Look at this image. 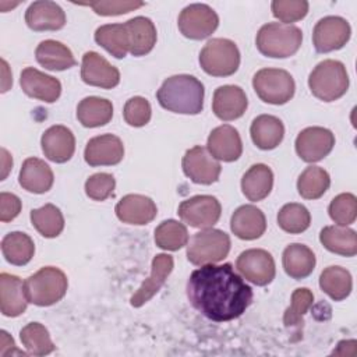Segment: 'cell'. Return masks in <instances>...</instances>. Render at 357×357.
Wrapping results in <instances>:
<instances>
[{
	"label": "cell",
	"mask_w": 357,
	"mask_h": 357,
	"mask_svg": "<svg viewBox=\"0 0 357 357\" xmlns=\"http://www.w3.org/2000/svg\"><path fill=\"white\" fill-rule=\"evenodd\" d=\"M322 245L335 254L353 257L357 252V234L346 226H326L319 233Z\"/></svg>",
	"instance_id": "obj_33"
},
{
	"label": "cell",
	"mask_w": 357,
	"mask_h": 357,
	"mask_svg": "<svg viewBox=\"0 0 357 357\" xmlns=\"http://www.w3.org/2000/svg\"><path fill=\"white\" fill-rule=\"evenodd\" d=\"M1 73H3V82H1V92H6L8 91V88L11 86L13 84V78H11V74L10 70H8V64L6 60H1Z\"/></svg>",
	"instance_id": "obj_50"
},
{
	"label": "cell",
	"mask_w": 357,
	"mask_h": 357,
	"mask_svg": "<svg viewBox=\"0 0 357 357\" xmlns=\"http://www.w3.org/2000/svg\"><path fill=\"white\" fill-rule=\"evenodd\" d=\"M308 86L312 95L324 102H333L342 98L349 88V75L344 64L332 59L321 61L311 71Z\"/></svg>",
	"instance_id": "obj_5"
},
{
	"label": "cell",
	"mask_w": 357,
	"mask_h": 357,
	"mask_svg": "<svg viewBox=\"0 0 357 357\" xmlns=\"http://www.w3.org/2000/svg\"><path fill=\"white\" fill-rule=\"evenodd\" d=\"M81 78L85 84L112 89L120 82L119 70L96 52H86L82 56Z\"/></svg>",
	"instance_id": "obj_15"
},
{
	"label": "cell",
	"mask_w": 357,
	"mask_h": 357,
	"mask_svg": "<svg viewBox=\"0 0 357 357\" xmlns=\"http://www.w3.org/2000/svg\"><path fill=\"white\" fill-rule=\"evenodd\" d=\"M252 142L264 151L276 148L284 135L283 123L271 114H261L255 117L250 127Z\"/></svg>",
	"instance_id": "obj_28"
},
{
	"label": "cell",
	"mask_w": 357,
	"mask_h": 357,
	"mask_svg": "<svg viewBox=\"0 0 357 357\" xmlns=\"http://www.w3.org/2000/svg\"><path fill=\"white\" fill-rule=\"evenodd\" d=\"M26 304L24 282L15 275L3 272L0 275V310L3 315L18 317L25 311Z\"/></svg>",
	"instance_id": "obj_27"
},
{
	"label": "cell",
	"mask_w": 357,
	"mask_h": 357,
	"mask_svg": "<svg viewBox=\"0 0 357 357\" xmlns=\"http://www.w3.org/2000/svg\"><path fill=\"white\" fill-rule=\"evenodd\" d=\"M311 215L301 204H286L278 213V225L290 234H298L310 227Z\"/></svg>",
	"instance_id": "obj_41"
},
{
	"label": "cell",
	"mask_w": 357,
	"mask_h": 357,
	"mask_svg": "<svg viewBox=\"0 0 357 357\" xmlns=\"http://www.w3.org/2000/svg\"><path fill=\"white\" fill-rule=\"evenodd\" d=\"M1 252L7 262L22 266L32 259L35 245L28 234L22 231H11L1 240Z\"/></svg>",
	"instance_id": "obj_34"
},
{
	"label": "cell",
	"mask_w": 357,
	"mask_h": 357,
	"mask_svg": "<svg viewBox=\"0 0 357 357\" xmlns=\"http://www.w3.org/2000/svg\"><path fill=\"white\" fill-rule=\"evenodd\" d=\"M329 216L337 226H349L357 216V199L350 192L339 194L329 204Z\"/></svg>",
	"instance_id": "obj_43"
},
{
	"label": "cell",
	"mask_w": 357,
	"mask_h": 357,
	"mask_svg": "<svg viewBox=\"0 0 357 357\" xmlns=\"http://www.w3.org/2000/svg\"><path fill=\"white\" fill-rule=\"evenodd\" d=\"M230 229L241 240H255L265 233L266 219L257 206L243 205L231 215Z\"/></svg>",
	"instance_id": "obj_24"
},
{
	"label": "cell",
	"mask_w": 357,
	"mask_h": 357,
	"mask_svg": "<svg viewBox=\"0 0 357 357\" xmlns=\"http://www.w3.org/2000/svg\"><path fill=\"white\" fill-rule=\"evenodd\" d=\"M308 7V1L305 0H275L271 4L273 17L282 24H290L304 18Z\"/></svg>",
	"instance_id": "obj_44"
},
{
	"label": "cell",
	"mask_w": 357,
	"mask_h": 357,
	"mask_svg": "<svg viewBox=\"0 0 357 357\" xmlns=\"http://www.w3.org/2000/svg\"><path fill=\"white\" fill-rule=\"evenodd\" d=\"M312 301H314V294L310 289L307 287L296 289L291 294V303L283 315L284 326L286 328L300 326L303 324V317L308 311V308L312 305Z\"/></svg>",
	"instance_id": "obj_42"
},
{
	"label": "cell",
	"mask_w": 357,
	"mask_h": 357,
	"mask_svg": "<svg viewBox=\"0 0 357 357\" xmlns=\"http://www.w3.org/2000/svg\"><path fill=\"white\" fill-rule=\"evenodd\" d=\"M208 151L216 160L234 162L241 156L243 144L237 130L229 124H223L212 130L208 137Z\"/></svg>",
	"instance_id": "obj_20"
},
{
	"label": "cell",
	"mask_w": 357,
	"mask_h": 357,
	"mask_svg": "<svg viewBox=\"0 0 357 357\" xmlns=\"http://www.w3.org/2000/svg\"><path fill=\"white\" fill-rule=\"evenodd\" d=\"M220 202L212 195H195L178 205L180 219L197 229H209L220 218Z\"/></svg>",
	"instance_id": "obj_10"
},
{
	"label": "cell",
	"mask_w": 357,
	"mask_h": 357,
	"mask_svg": "<svg viewBox=\"0 0 357 357\" xmlns=\"http://www.w3.org/2000/svg\"><path fill=\"white\" fill-rule=\"evenodd\" d=\"M95 42L105 47L116 59L128 53V38L124 24H106L95 31Z\"/></svg>",
	"instance_id": "obj_36"
},
{
	"label": "cell",
	"mask_w": 357,
	"mask_h": 357,
	"mask_svg": "<svg viewBox=\"0 0 357 357\" xmlns=\"http://www.w3.org/2000/svg\"><path fill=\"white\" fill-rule=\"evenodd\" d=\"M93 8V11L99 15L110 17V15H120V14H127L130 11H134L139 7H142L145 3L142 1H89L86 3Z\"/></svg>",
	"instance_id": "obj_47"
},
{
	"label": "cell",
	"mask_w": 357,
	"mask_h": 357,
	"mask_svg": "<svg viewBox=\"0 0 357 357\" xmlns=\"http://www.w3.org/2000/svg\"><path fill=\"white\" fill-rule=\"evenodd\" d=\"M45 156L54 163H64L71 159L75 151V138L70 128L64 126H52L40 139Z\"/></svg>",
	"instance_id": "obj_19"
},
{
	"label": "cell",
	"mask_w": 357,
	"mask_h": 357,
	"mask_svg": "<svg viewBox=\"0 0 357 357\" xmlns=\"http://www.w3.org/2000/svg\"><path fill=\"white\" fill-rule=\"evenodd\" d=\"M21 211V199L11 192L0 194V220L10 222L18 216Z\"/></svg>",
	"instance_id": "obj_48"
},
{
	"label": "cell",
	"mask_w": 357,
	"mask_h": 357,
	"mask_svg": "<svg viewBox=\"0 0 357 357\" xmlns=\"http://www.w3.org/2000/svg\"><path fill=\"white\" fill-rule=\"evenodd\" d=\"M319 286L332 300H344L353 287L351 275L342 266H328L319 276Z\"/></svg>",
	"instance_id": "obj_35"
},
{
	"label": "cell",
	"mask_w": 357,
	"mask_h": 357,
	"mask_svg": "<svg viewBox=\"0 0 357 357\" xmlns=\"http://www.w3.org/2000/svg\"><path fill=\"white\" fill-rule=\"evenodd\" d=\"M248 106L245 92L237 85H223L215 89L212 109L218 119L231 121L241 117Z\"/></svg>",
	"instance_id": "obj_18"
},
{
	"label": "cell",
	"mask_w": 357,
	"mask_h": 357,
	"mask_svg": "<svg viewBox=\"0 0 357 357\" xmlns=\"http://www.w3.org/2000/svg\"><path fill=\"white\" fill-rule=\"evenodd\" d=\"M1 166H3L1 180H4L6 176H7V173H8V170H10L11 166H13V159H11V156L8 155V152H7L4 148L1 149Z\"/></svg>",
	"instance_id": "obj_51"
},
{
	"label": "cell",
	"mask_w": 357,
	"mask_h": 357,
	"mask_svg": "<svg viewBox=\"0 0 357 357\" xmlns=\"http://www.w3.org/2000/svg\"><path fill=\"white\" fill-rule=\"evenodd\" d=\"M303 32L291 24L269 22L261 26L257 33V47L268 57L284 59L293 56L301 46Z\"/></svg>",
	"instance_id": "obj_3"
},
{
	"label": "cell",
	"mask_w": 357,
	"mask_h": 357,
	"mask_svg": "<svg viewBox=\"0 0 357 357\" xmlns=\"http://www.w3.org/2000/svg\"><path fill=\"white\" fill-rule=\"evenodd\" d=\"M128 38V53L132 56L148 54L156 43V28L146 17H134L124 22Z\"/></svg>",
	"instance_id": "obj_25"
},
{
	"label": "cell",
	"mask_w": 357,
	"mask_h": 357,
	"mask_svg": "<svg viewBox=\"0 0 357 357\" xmlns=\"http://www.w3.org/2000/svg\"><path fill=\"white\" fill-rule=\"evenodd\" d=\"M335 145V135L324 127H307L296 138L297 155L308 163L324 159Z\"/></svg>",
	"instance_id": "obj_14"
},
{
	"label": "cell",
	"mask_w": 357,
	"mask_h": 357,
	"mask_svg": "<svg viewBox=\"0 0 357 357\" xmlns=\"http://www.w3.org/2000/svg\"><path fill=\"white\" fill-rule=\"evenodd\" d=\"M156 213V204L141 194H128L116 205L117 218L128 225H146L155 219Z\"/></svg>",
	"instance_id": "obj_23"
},
{
	"label": "cell",
	"mask_w": 357,
	"mask_h": 357,
	"mask_svg": "<svg viewBox=\"0 0 357 357\" xmlns=\"http://www.w3.org/2000/svg\"><path fill=\"white\" fill-rule=\"evenodd\" d=\"M230 237L219 229H204L192 236L187 247V258L194 265L215 264L227 257Z\"/></svg>",
	"instance_id": "obj_7"
},
{
	"label": "cell",
	"mask_w": 357,
	"mask_h": 357,
	"mask_svg": "<svg viewBox=\"0 0 357 357\" xmlns=\"http://www.w3.org/2000/svg\"><path fill=\"white\" fill-rule=\"evenodd\" d=\"M205 89L194 75L178 74L163 81L156 92L159 105L173 113L198 114L204 107Z\"/></svg>",
	"instance_id": "obj_2"
},
{
	"label": "cell",
	"mask_w": 357,
	"mask_h": 357,
	"mask_svg": "<svg viewBox=\"0 0 357 357\" xmlns=\"http://www.w3.org/2000/svg\"><path fill=\"white\" fill-rule=\"evenodd\" d=\"M252 86L261 100L271 105L287 103L296 89L293 77L282 68H262L252 78Z\"/></svg>",
	"instance_id": "obj_8"
},
{
	"label": "cell",
	"mask_w": 357,
	"mask_h": 357,
	"mask_svg": "<svg viewBox=\"0 0 357 357\" xmlns=\"http://www.w3.org/2000/svg\"><path fill=\"white\" fill-rule=\"evenodd\" d=\"M315 262L314 252L304 244L293 243L283 251V268L296 280L310 276L315 268Z\"/></svg>",
	"instance_id": "obj_31"
},
{
	"label": "cell",
	"mask_w": 357,
	"mask_h": 357,
	"mask_svg": "<svg viewBox=\"0 0 357 357\" xmlns=\"http://www.w3.org/2000/svg\"><path fill=\"white\" fill-rule=\"evenodd\" d=\"M20 184L24 190L33 194H43L53 185V172L47 163L38 158L24 160L20 170Z\"/></svg>",
	"instance_id": "obj_26"
},
{
	"label": "cell",
	"mask_w": 357,
	"mask_h": 357,
	"mask_svg": "<svg viewBox=\"0 0 357 357\" xmlns=\"http://www.w3.org/2000/svg\"><path fill=\"white\" fill-rule=\"evenodd\" d=\"M199 64L209 75L229 77L234 74L240 66L238 47L230 39H211L199 53Z\"/></svg>",
	"instance_id": "obj_6"
},
{
	"label": "cell",
	"mask_w": 357,
	"mask_h": 357,
	"mask_svg": "<svg viewBox=\"0 0 357 357\" xmlns=\"http://www.w3.org/2000/svg\"><path fill=\"white\" fill-rule=\"evenodd\" d=\"M38 63L52 71H63L75 66V59L73 52L57 40H43L38 45L35 50Z\"/></svg>",
	"instance_id": "obj_29"
},
{
	"label": "cell",
	"mask_w": 357,
	"mask_h": 357,
	"mask_svg": "<svg viewBox=\"0 0 357 357\" xmlns=\"http://www.w3.org/2000/svg\"><path fill=\"white\" fill-rule=\"evenodd\" d=\"M155 243L162 250L177 251L188 243L187 227L173 219L165 220L155 229Z\"/></svg>",
	"instance_id": "obj_39"
},
{
	"label": "cell",
	"mask_w": 357,
	"mask_h": 357,
	"mask_svg": "<svg viewBox=\"0 0 357 357\" xmlns=\"http://www.w3.org/2000/svg\"><path fill=\"white\" fill-rule=\"evenodd\" d=\"M11 353L13 354H18V356H26L24 351L18 350L14 344V340L13 337H10V335L6 332V331H1V340H0V354L3 357L8 356Z\"/></svg>",
	"instance_id": "obj_49"
},
{
	"label": "cell",
	"mask_w": 357,
	"mask_h": 357,
	"mask_svg": "<svg viewBox=\"0 0 357 357\" xmlns=\"http://www.w3.org/2000/svg\"><path fill=\"white\" fill-rule=\"evenodd\" d=\"M273 185V173L264 163L252 165L241 178L243 194L252 202L266 198Z\"/></svg>",
	"instance_id": "obj_30"
},
{
	"label": "cell",
	"mask_w": 357,
	"mask_h": 357,
	"mask_svg": "<svg viewBox=\"0 0 357 357\" xmlns=\"http://www.w3.org/2000/svg\"><path fill=\"white\" fill-rule=\"evenodd\" d=\"M124 145L113 134H103L88 141L84 158L89 166H112L123 160Z\"/></svg>",
	"instance_id": "obj_16"
},
{
	"label": "cell",
	"mask_w": 357,
	"mask_h": 357,
	"mask_svg": "<svg viewBox=\"0 0 357 357\" xmlns=\"http://www.w3.org/2000/svg\"><path fill=\"white\" fill-rule=\"evenodd\" d=\"M31 222L33 227L47 238L57 237L64 229V218L60 209L53 204H46L31 211Z\"/></svg>",
	"instance_id": "obj_38"
},
{
	"label": "cell",
	"mask_w": 357,
	"mask_h": 357,
	"mask_svg": "<svg viewBox=\"0 0 357 357\" xmlns=\"http://www.w3.org/2000/svg\"><path fill=\"white\" fill-rule=\"evenodd\" d=\"M113 117V105L110 100L98 96L84 98L77 106V119L84 127H100Z\"/></svg>",
	"instance_id": "obj_32"
},
{
	"label": "cell",
	"mask_w": 357,
	"mask_h": 357,
	"mask_svg": "<svg viewBox=\"0 0 357 357\" xmlns=\"http://www.w3.org/2000/svg\"><path fill=\"white\" fill-rule=\"evenodd\" d=\"M67 276L54 266H43L24 282L28 303L47 307L60 301L67 291Z\"/></svg>",
	"instance_id": "obj_4"
},
{
	"label": "cell",
	"mask_w": 357,
	"mask_h": 357,
	"mask_svg": "<svg viewBox=\"0 0 357 357\" xmlns=\"http://www.w3.org/2000/svg\"><path fill=\"white\" fill-rule=\"evenodd\" d=\"M116 180L109 173H96L92 174L85 181V192L89 198L95 201H105L113 194Z\"/></svg>",
	"instance_id": "obj_46"
},
{
	"label": "cell",
	"mask_w": 357,
	"mask_h": 357,
	"mask_svg": "<svg viewBox=\"0 0 357 357\" xmlns=\"http://www.w3.org/2000/svg\"><path fill=\"white\" fill-rule=\"evenodd\" d=\"M151 105L142 96H134L124 105V120L132 127H142L151 120Z\"/></svg>",
	"instance_id": "obj_45"
},
{
	"label": "cell",
	"mask_w": 357,
	"mask_h": 357,
	"mask_svg": "<svg viewBox=\"0 0 357 357\" xmlns=\"http://www.w3.org/2000/svg\"><path fill=\"white\" fill-rule=\"evenodd\" d=\"M20 84L28 96L46 103L56 102L61 93V84L57 78L33 67H26L22 70Z\"/></svg>",
	"instance_id": "obj_17"
},
{
	"label": "cell",
	"mask_w": 357,
	"mask_h": 357,
	"mask_svg": "<svg viewBox=\"0 0 357 357\" xmlns=\"http://www.w3.org/2000/svg\"><path fill=\"white\" fill-rule=\"evenodd\" d=\"M237 271L257 286L269 284L276 273L273 257L261 248H251L243 251L236 261Z\"/></svg>",
	"instance_id": "obj_11"
},
{
	"label": "cell",
	"mask_w": 357,
	"mask_h": 357,
	"mask_svg": "<svg viewBox=\"0 0 357 357\" xmlns=\"http://www.w3.org/2000/svg\"><path fill=\"white\" fill-rule=\"evenodd\" d=\"M25 22L33 31H57L66 25V13L54 1H33L25 11Z\"/></svg>",
	"instance_id": "obj_22"
},
{
	"label": "cell",
	"mask_w": 357,
	"mask_h": 357,
	"mask_svg": "<svg viewBox=\"0 0 357 357\" xmlns=\"http://www.w3.org/2000/svg\"><path fill=\"white\" fill-rule=\"evenodd\" d=\"M331 185L328 172L319 166H308L297 180L298 194L305 199H317L322 197Z\"/></svg>",
	"instance_id": "obj_37"
},
{
	"label": "cell",
	"mask_w": 357,
	"mask_h": 357,
	"mask_svg": "<svg viewBox=\"0 0 357 357\" xmlns=\"http://www.w3.org/2000/svg\"><path fill=\"white\" fill-rule=\"evenodd\" d=\"M187 297L205 318L226 322L245 312L252 301V289L236 273L231 264H205L191 273Z\"/></svg>",
	"instance_id": "obj_1"
},
{
	"label": "cell",
	"mask_w": 357,
	"mask_h": 357,
	"mask_svg": "<svg viewBox=\"0 0 357 357\" xmlns=\"http://www.w3.org/2000/svg\"><path fill=\"white\" fill-rule=\"evenodd\" d=\"M184 174L197 184H212L218 181L220 174V163L211 155L208 148L194 146L183 156Z\"/></svg>",
	"instance_id": "obj_13"
},
{
	"label": "cell",
	"mask_w": 357,
	"mask_h": 357,
	"mask_svg": "<svg viewBox=\"0 0 357 357\" xmlns=\"http://www.w3.org/2000/svg\"><path fill=\"white\" fill-rule=\"evenodd\" d=\"M351 28L349 22L336 15L319 20L312 32L314 47L318 53H328L342 49L350 39Z\"/></svg>",
	"instance_id": "obj_12"
},
{
	"label": "cell",
	"mask_w": 357,
	"mask_h": 357,
	"mask_svg": "<svg viewBox=\"0 0 357 357\" xmlns=\"http://www.w3.org/2000/svg\"><path fill=\"white\" fill-rule=\"evenodd\" d=\"M173 271V257L167 254H158L152 261V272L148 279L138 287V290L131 296L130 304L132 307H141L149 301L165 284L167 276Z\"/></svg>",
	"instance_id": "obj_21"
},
{
	"label": "cell",
	"mask_w": 357,
	"mask_h": 357,
	"mask_svg": "<svg viewBox=\"0 0 357 357\" xmlns=\"http://www.w3.org/2000/svg\"><path fill=\"white\" fill-rule=\"evenodd\" d=\"M20 339L26 350L35 356H46L56 349L47 329L39 322L25 325L20 332Z\"/></svg>",
	"instance_id": "obj_40"
},
{
	"label": "cell",
	"mask_w": 357,
	"mask_h": 357,
	"mask_svg": "<svg viewBox=\"0 0 357 357\" xmlns=\"http://www.w3.org/2000/svg\"><path fill=\"white\" fill-rule=\"evenodd\" d=\"M177 24L185 38L201 40L215 32L219 25V17L209 6L195 3L183 8Z\"/></svg>",
	"instance_id": "obj_9"
}]
</instances>
